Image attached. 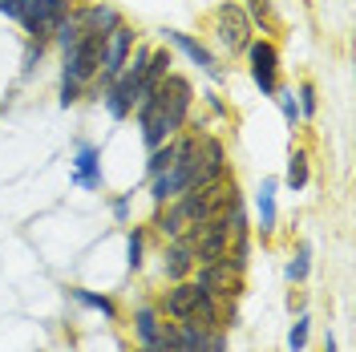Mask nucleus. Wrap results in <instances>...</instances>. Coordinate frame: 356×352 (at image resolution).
Wrapping results in <instances>:
<instances>
[{"mask_svg":"<svg viewBox=\"0 0 356 352\" xmlns=\"http://www.w3.org/2000/svg\"><path fill=\"white\" fill-rule=\"evenodd\" d=\"M275 102H280V110H284V118H288V126H300V102H296V93L291 89H275Z\"/></svg>","mask_w":356,"mask_h":352,"instance_id":"21","label":"nucleus"},{"mask_svg":"<svg viewBox=\"0 0 356 352\" xmlns=\"http://www.w3.org/2000/svg\"><path fill=\"white\" fill-rule=\"evenodd\" d=\"M162 37H166V45L182 49V53H186V57H191V61H195V65H199L202 73L211 77V81H222V65H219V57H215V53H211V49H207L202 41H195L191 33H178V29H166Z\"/></svg>","mask_w":356,"mask_h":352,"instance_id":"8","label":"nucleus"},{"mask_svg":"<svg viewBox=\"0 0 356 352\" xmlns=\"http://www.w3.org/2000/svg\"><path fill=\"white\" fill-rule=\"evenodd\" d=\"M175 340L182 352H227V332L199 328L195 320H175Z\"/></svg>","mask_w":356,"mask_h":352,"instance_id":"6","label":"nucleus"},{"mask_svg":"<svg viewBox=\"0 0 356 352\" xmlns=\"http://www.w3.org/2000/svg\"><path fill=\"white\" fill-rule=\"evenodd\" d=\"M0 17H21V0H0Z\"/></svg>","mask_w":356,"mask_h":352,"instance_id":"31","label":"nucleus"},{"mask_svg":"<svg viewBox=\"0 0 356 352\" xmlns=\"http://www.w3.org/2000/svg\"><path fill=\"white\" fill-rule=\"evenodd\" d=\"M211 24H215V37H219L231 53L247 49V41H251V21H247V13L235 4V0L219 4V8H215V17H211Z\"/></svg>","mask_w":356,"mask_h":352,"instance_id":"5","label":"nucleus"},{"mask_svg":"<svg viewBox=\"0 0 356 352\" xmlns=\"http://www.w3.org/2000/svg\"><path fill=\"white\" fill-rule=\"evenodd\" d=\"M113 219H122V223L130 219V195H118V198H113Z\"/></svg>","mask_w":356,"mask_h":352,"instance_id":"30","label":"nucleus"},{"mask_svg":"<svg viewBox=\"0 0 356 352\" xmlns=\"http://www.w3.org/2000/svg\"><path fill=\"white\" fill-rule=\"evenodd\" d=\"M69 296H73L77 304H86V308H97L106 320H118V304H113L110 296H97V291H89V287H69Z\"/></svg>","mask_w":356,"mask_h":352,"instance_id":"16","label":"nucleus"},{"mask_svg":"<svg viewBox=\"0 0 356 352\" xmlns=\"http://www.w3.org/2000/svg\"><path fill=\"white\" fill-rule=\"evenodd\" d=\"M291 93H296V102H300V118H312L316 106H320V102H316V86H312V81H300V89H291Z\"/></svg>","mask_w":356,"mask_h":352,"instance_id":"23","label":"nucleus"},{"mask_svg":"<svg viewBox=\"0 0 356 352\" xmlns=\"http://www.w3.org/2000/svg\"><path fill=\"white\" fill-rule=\"evenodd\" d=\"M284 186H288V191H304V186H308V150H291Z\"/></svg>","mask_w":356,"mask_h":352,"instance_id":"17","label":"nucleus"},{"mask_svg":"<svg viewBox=\"0 0 356 352\" xmlns=\"http://www.w3.org/2000/svg\"><path fill=\"white\" fill-rule=\"evenodd\" d=\"M77 21L86 24L89 37H106V33H113L118 24L126 21L113 4H102V0H93V4H77Z\"/></svg>","mask_w":356,"mask_h":352,"instance_id":"10","label":"nucleus"},{"mask_svg":"<svg viewBox=\"0 0 356 352\" xmlns=\"http://www.w3.org/2000/svg\"><path fill=\"white\" fill-rule=\"evenodd\" d=\"M191 106H195V89L182 73H166L158 89L142 93L134 110H138V130H142L146 150L166 146L175 134H182V126L191 122Z\"/></svg>","mask_w":356,"mask_h":352,"instance_id":"1","label":"nucleus"},{"mask_svg":"<svg viewBox=\"0 0 356 352\" xmlns=\"http://www.w3.org/2000/svg\"><path fill=\"white\" fill-rule=\"evenodd\" d=\"M308 243H300V251H296V259L288 264V280L291 284H300V280H308Z\"/></svg>","mask_w":356,"mask_h":352,"instance_id":"24","label":"nucleus"},{"mask_svg":"<svg viewBox=\"0 0 356 352\" xmlns=\"http://www.w3.org/2000/svg\"><path fill=\"white\" fill-rule=\"evenodd\" d=\"M259 223H264V235L275 231V178H264L259 186Z\"/></svg>","mask_w":356,"mask_h":352,"instance_id":"18","label":"nucleus"},{"mask_svg":"<svg viewBox=\"0 0 356 352\" xmlns=\"http://www.w3.org/2000/svg\"><path fill=\"white\" fill-rule=\"evenodd\" d=\"M134 45H138V29H130L126 21L118 24L113 33H106V37H102V73L93 77V81H97L102 89H106L113 77L126 69V57H130Z\"/></svg>","mask_w":356,"mask_h":352,"instance_id":"2","label":"nucleus"},{"mask_svg":"<svg viewBox=\"0 0 356 352\" xmlns=\"http://www.w3.org/2000/svg\"><path fill=\"white\" fill-rule=\"evenodd\" d=\"M195 150H199V158H202L207 182H219V178H227V150H222L219 138L202 134V138H195Z\"/></svg>","mask_w":356,"mask_h":352,"instance_id":"12","label":"nucleus"},{"mask_svg":"<svg viewBox=\"0 0 356 352\" xmlns=\"http://www.w3.org/2000/svg\"><path fill=\"white\" fill-rule=\"evenodd\" d=\"M142 255H146V231L142 227H130L126 231V267L138 271L142 267Z\"/></svg>","mask_w":356,"mask_h":352,"instance_id":"20","label":"nucleus"},{"mask_svg":"<svg viewBox=\"0 0 356 352\" xmlns=\"http://www.w3.org/2000/svg\"><path fill=\"white\" fill-rule=\"evenodd\" d=\"M73 182L86 186V191H102V162H97V146L81 142L77 146V158H73Z\"/></svg>","mask_w":356,"mask_h":352,"instance_id":"11","label":"nucleus"},{"mask_svg":"<svg viewBox=\"0 0 356 352\" xmlns=\"http://www.w3.org/2000/svg\"><path fill=\"white\" fill-rule=\"evenodd\" d=\"M247 57H251V81L264 89V97H275V89H280V49H275V41L251 37Z\"/></svg>","mask_w":356,"mask_h":352,"instance_id":"3","label":"nucleus"},{"mask_svg":"<svg viewBox=\"0 0 356 352\" xmlns=\"http://www.w3.org/2000/svg\"><path fill=\"white\" fill-rule=\"evenodd\" d=\"M191 271H195V243L186 239H166V251H162V275L178 284V280H191Z\"/></svg>","mask_w":356,"mask_h":352,"instance_id":"9","label":"nucleus"},{"mask_svg":"<svg viewBox=\"0 0 356 352\" xmlns=\"http://www.w3.org/2000/svg\"><path fill=\"white\" fill-rule=\"evenodd\" d=\"M81 0H44V8H49V17H53V24L61 21V17H69L73 8H77Z\"/></svg>","mask_w":356,"mask_h":352,"instance_id":"29","label":"nucleus"},{"mask_svg":"<svg viewBox=\"0 0 356 352\" xmlns=\"http://www.w3.org/2000/svg\"><path fill=\"white\" fill-rule=\"evenodd\" d=\"M239 8L247 13L251 29H264V33L275 29V4H271V0H247V4H239Z\"/></svg>","mask_w":356,"mask_h":352,"instance_id":"15","label":"nucleus"},{"mask_svg":"<svg viewBox=\"0 0 356 352\" xmlns=\"http://www.w3.org/2000/svg\"><path fill=\"white\" fill-rule=\"evenodd\" d=\"M138 352H182V349H178V340H175V336H166V332H158L154 340H146V344H142Z\"/></svg>","mask_w":356,"mask_h":352,"instance_id":"27","label":"nucleus"},{"mask_svg":"<svg viewBox=\"0 0 356 352\" xmlns=\"http://www.w3.org/2000/svg\"><path fill=\"white\" fill-rule=\"evenodd\" d=\"M308 316H300V320H296V324H291V332H288V349L291 352H304V344H308Z\"/></svg>","mask_w":356,"mask_h":352,"instance_id":"25","label":"nucleus"},{"mask_svg":"<svg viewBox=\"0 0 356 352\" xmlns=\"http://www.w3.org/2000/svg\"><path fill=\"white\" fill-rule=\"evenodd\" d=\"M170 162H175V150H170V142H166V146H154V150H150V162H146V175H150V178L162 175Z\"/></svg>","mask_w":356,"mask_h":352,"instance_id":"22","label":"nucleus"},{"mask_svg":"<svg viewBox=\"0 0 356 352\" xmlns=\"http://www.w3.org/2000/svg\"><path fill=\"white\" fill-rule=\"evenodd\" d=\"M199 284L195 280H178V284H170L166 291H162V300H158L154 308L162 320H186L191 312H195V304H199Z\"/></svg>","mask_w":356,"mask_h":352,"instance_id":"7","label":"nucleus"},{"mask_svg":"<svg viewBox=\"0 0 356 352\" xmlns=\"http://www.w3.org/2000/svg\"><path fill=\"white\" fill-rule=\"evenodd\" d=\"M158 328H162V316H158V308H154V304H138V308H134V332H138V344L154 340Z\"/></svg>","mask_w":356,"mask_h":352,"instance_id":"14","label":"nucleus"},{"mask_svg":"<svg viewBox=\"0 0 356 352\" xmlns=\"http://www.w3.org/2000/svg\"><path fill=\"white\" fill-rule=\"evenodd\" d=\"M324 352H336V340H332V336H328V340H324Z\"/></svg>","mask_w":356,"mask_h":352,"instance_id":"32","label":"nucleus"},{"mask_svg":"<svg viewBox=\"0 0 356 352\" xmlns=\"http://www.w3.org/2000/svg\"><path fill=\"white\" fill-rule=\"evenodd\" d=\"M41 57H44V41H29V49H24V69H21V77H33V69L41 65Z\"/></svg>","mask_w":356,"mask_h":352,"instance_id":"26","label":"nucleus"},{"mask_svg":"<svg viewBox=\"0 0 356 352\" xmlns=\"http://www.w3.org/2000/svg\"><path fill=\"white\" fill-rule=\"evenodd\" d=\"M186 215L178 211V202H166V207H158V215H154V231L162 235V239H182L186 235Z\"/></svg>","mask_w":356,"mask_h":352,"instance_id":"13","label":"nucleus"},{"mask_svg":"<svg viewBox=\"0 0 356 352\" xmlns=\"http://www.w3.org/2000/svg\"><path fill=\"white\" fill-rule=\"evenodd\" d=\"M65 57V65H61V77L69 81H77V86H89L97 73H102V37H86L81 45H73Z\"/></svg>","mask_w":356,"mask_h":352,"instance_id":"4","label":"nucleus"},{"mask_svg":"<svg viewBox=\"0 0 356 352\" xmlns=\"http://www.w3.org/2000/svg\"><path fill=\"white\" fill-rule=\"evenodd\" d=\"M170 65H175V53H170V49H150V65H146V77H142V81L158 86V81L170 73Z\"/></svg>","mask_w":356,"mask_h":352,"instance_id":"19","label":"nucleus"},{"mask_svg":"<svg viewBox=\"0 0 356 352\" xmlns=\"http://www.w3.org/2000/svg\"><path fill=\"white\" fill-rule=\"evenodd\" d=\"M81 89L86 86H77V81H69V77H61V93H57V102H61V106H77V102H81Z\"/></svg>","mask_w":356,"mask_h":352,"instance_id":"28","label":"nucleus"}]
</instances>
